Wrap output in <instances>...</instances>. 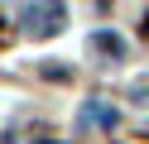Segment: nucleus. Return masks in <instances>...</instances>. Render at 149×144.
I'll return each instance as SVG.
<instances>
[{
  "mask_svg": "<svg viewBox=\"0 0 149 144\" xmlns=\"http://www.w3.org/2000/svg\"><path fill=\"white\" fill-rule=\"evenodd\" d=\"M19 24H24V34H29V38H48V34H58V29H63V5H58V0H39V5L24 10Z\"/></svg>",
  "mask_w": 149,
  "mask_h": 144,
  "instance_id": "obj_1",
  "label": "nucleus"
},
{
  "mask_svg": "<svg viewBox=\"0 0 149 144\" xmlns=\"http://www.w3.org/2000/svg\"><path fill=\"white\" fill-rule=\"evenodd\" d=\"M77 125L82 130H116V111H111L106 101H87L82 115H77Z\"/></svg>",
  "mask_w": 149,
  "mask_h": 144,
  "instance_id": "obj_2",
  "label": "nucleus"
},
{
  "mask_svg": "<svg viewBox=\"0 0 149 144\" xmlns=\"http://www.w3.org/2000/svg\"><path fill=\"white\" fill-rule=\"evenodd\" d=\"M91 48H96L101 58H111V63H125V53H130V48L120 43V38L111 34V29H96V34H91Z\"/></svg>",
  "mask_w": 149,
  "mask_h": 144,
  "instance_id": "obj_3",
  "label": "nucleus"
},
{
  "mask_svg": "<svg viewBox=\"0 0 149 144\" xmlns=\"http://www.w3.org/2000/svg\"><path fill=\"white\" fill-rule=\"evenodd\" d=\"M5 38H10V34H5V15H0V43H5Z\"/></svg>",
  "mask_w": 149,
  "mask_h": 144,
  "instance_id": "obj_4",
  "label": "nucleus"
},
{
  "mask_svg": "<svg viewBox=\"0 0 149 144\" xmlns=\"http://www.w3.org/2000/svg\"><path fill=\"white\" fill-rule=\"evenodd\" d=\"M144 29H149V15H144Z\"/></svg>",
  "mask_w": 149,
  "mask_h": 144,
  "instance_id": "obj_5",
  "label": "nucleus"
},
{
  "mask_svg": "<svg viewBox=\"0 0 149 144\" xmlns=\"http://www.w3.org/2000/svg\"><path fill=\"white\" fill-rule=\"evenodd\" d=\"M96 5H106V0H96Z\"/></svg>",
  "mask_w": 149,
  "mask_h": 144,
  "instance_id": "obj_6",
  "label": "nucleus"
}]
</instances>
